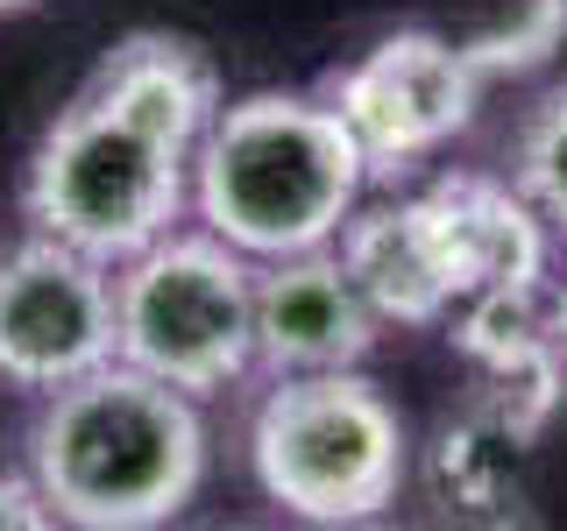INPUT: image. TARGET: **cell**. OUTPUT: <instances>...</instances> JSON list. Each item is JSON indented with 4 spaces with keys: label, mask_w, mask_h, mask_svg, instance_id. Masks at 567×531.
Returning a JSON list of instances; mask_svg holds the SVG:
<instances>
[{
    "label": "cell",
    "mask_w": 567,
    "mask_h": 531,
    "mask_svg": "<svg viewBox=\"0 0 567 531\" xmlns=\"http://www.w3.org/2000/svg\"><path fill=\"white\" fill-rule=\"evenodd\" d=\"M227 85L206 43L177 29H128L85 71L22 164V220L106 270L185 227L192 164Z\"/></svg>",
    "instance_id": "obj_1"
},
{
    "label": "cell",
    "mask_w": 567,
    "mask_h": 531,
    "mask_svg": "<svg viewBox=\"0 0 567 531\" xmlns=\"http://www.w3.org/2000/svg\"><path fill=\"white\" fill-rule=\"evenodd\" d=\"M213 433L199 397L135 362H100L35 397L22 433V475L50 524L79 531H156L185 518L206 489Z\"/></svg>",
    "instance_id": "obj_2"
},
{
    "label": "cell",
    "mask_w": 567,
    "mask_h": 531,
    "mask_svg": "<svg viewBox=\"0 0 567 531\" xmlns=\"http://www.w3.org/2000/svg\"><path fill=\"white\" fill-rule=\"evenodd\" d=\"M369 191V164L327 93L220 100L192 164V220L235 241L248 262L333 248Z\"/></svg>",
    "instance_id": "obj_3"
},
{
    "label": "cell",
    "mask_w": 567,
    "mask_h": 531,
    "mask_svg": "<svg viewBox=\"0 0 567 531\" xmlns=\"http://www.w3.org/2000/svg\"><path fill=\"white\" fill-rule=\"evenodd\" d=\"M262 503L298 524H369L412 482V425L362 368L270 376L241 425Z\"/></svg>",
    "instance_id": "obj_4"
},
{
    "label": "cell",
    "mask_w": 567,
    "mask_h": 531,
    "mask_svg": "<svg viewBox=\"0 0 567 531\" xmlns=\"http://www.w3.org/2000/svg\"><path fill=\"white\" fill-rule=\"evenodd\" d=\"M114 354L185 397L256 376V262L213 227H171L114 262Z\"/></svg>",
    "instance_id": "obj_5"
},
{
    "label": "cell",
    "mask_w": 567,
    "mask_h": 531,
    "mask_svg": "<svg viewBox=\"0 0 567 531\" xmlns=\"http://www.w3.org/2000/svg\"><path fill=\"white\" fill-rule=\"evenodd\" d=\"M483 85L489 79L468 43H447L440 29H390L362 58L333 64L319 93L354 135L369 185H398L419 164H433L454 135H468Z\"/></svg>",
    "instance_id": "obj_6"
},
{
    "label": "cell",
    "mask_w": 567,
    "mask_h": 531,
    "mask_svg": "<svg viewBox=\"0 0 567 531\" xmlns=\"http://www.w3.org/2000/svg\"><path fill=\"white\" fill-rule=\"evenodd\" d=\"M114 362V270L58 235L0 248V383L43 397Z\"/></svg>",
    "instance_id": "obj_7"
},
{
    "label": "cell",
    "mask_w": 567,
    "mask_h": 531,
    "mask_svg": "<svg viewBox=\"0 0 567 531\" xmlns=\"http://www.w3.org/2000/svg\"><path fill=\"white\" fill-rule=\"evenodd\" d=\"M383 319L354 291L333 248L256 262V376H312V368H362Z\"/></svg>",
    "instance_id": "obj_8"
},
{
    "label": "cell",
    "mask_w": 567,
    "mask_h": 531,
    "mask_svg": "<svg viewBox=\"0 0 567 531\" xmlns=\"http://www.w3.org/2000/svg\"><path fill=\"white\" fill-rule=\"evenodd\" d=\"M447 319L454 354L475 368V397L539 439L567 397V354L546 319V291H475Z\"/></svg>",
    "instance_id": "obj_9"
},
{
    "label": "cell",
    "mask_w": 567,
    "mask_h": 531,
    "mask_svg": "<svg viewBox=\"0 0 567 531\" xmlns=\"http://www.w3.org/2000/svg\"><path fill=\"white\" fill-rule=\"evenodd\" d=\"M333 256H341V270L354 277V291L369 298V312L383 326H440L461 305V277H454L447 235H440V212L425 191L354 206Z\"/></svg>",
    "instance_id": "obj_10"
},
{
    "label": "cell",
    "mask_w": 567,
    "mask_h": 531,
    "mask_svg": "<svg viewBox=\"0 0 567 531\" xmlns=\"http://www.w3.org/2000/svg\"><path fill=\"white\" fill-rule=\"evenodd\" d=\"M425 199L440 212L461 298H475V291H546V283H554V227L539 220V206H532L511 177L447 170V177L425 185Z\"/></svg>",
    "instance_id": "obj_11"
},
{
    "label": "cell",
    "mask_w": 567,
    "mask_h": 531,
    "mask_svg": "<svg viewBox=\"0 0 567 531\" xmlns=\"http://www.w3.org/2000/svg\"><path fill=\"white\" fill-rule=\"evenodd\" d=\"M525 460H532V433H518L504 412H489L483 397L461 418H447L425 447V496H433L447 518H475L496 524L518 510L525 496Z\"/></svg>",
    "instance_id": "obj_12"
},
{
    "label": "cell",
    "mask_w": 567,
    "mask_h": 531,
    "mask_svg": "<svg viewBox=\"0 0 567 531\" xmlns=\"http://www.w3.org/2000/svg\"><path fill=\"white\" fill-rule=\"evenodd\" d=\"M511 185L567 241V85H554V93H539L525 106L518 142H511Z\"/></svg>",
    "instance_id": "obj_13"
},
{
    "label": "cell",
    "mask_w": 567,
    "mask_h": 531,
    "mask_svg": "<svg viewBox=\"0 0 567 531\" xmlns=\"http://www.w3.org/2000/svg\"><path fill=\"white\" fill-rule=\"evenodd\" d=\"M560 43H567V0H518V22L483 35V43H468V50L483 64V79H504V71L546 64Z\"/></svg>",
    "instance_id": "obj_14"
},
{
    "label": "cell",
    "mask_w": 567,
    "mask_h": 531,
    "mask_svg": "<svg viewBox=\"0 0 567 531\" xmlns=\"http://www.w3.org/2000/svg\"><path fill=\"white\" fill-rule=\"evenodd\" d=\"M35 524H50V510H43V496H35V482H29L22 468L0 475V531H35Z\"/></svg>",
    "instance_id": "obj_15"
},
{
    "label": "cell",
    "mask_w": 567,
    "mask_h": 531,
    "mask_svg": "<svg viewBox=\"0 0 567 531\" xmlns=\"http://www.w3.org/2000/svg\"><path fill=\"white\" fill-rule=\"evenodd\" d=\"M546 319H554V341H560V354H567V270L546 283Z\"/></svg>",
    "instance_id": "obj_16"
},
{
    "label": "cell",
    "mask_w": 567,
    "mask_h": 531,
    "mask_svg": "<svg viewBox=\"0 0 567 531\" xmlns=\"http://www.w3.org/2000/svg\"><path fill=\"white\" fill-rule=\"evenodd\" d=\"M22 8H43V0H0V14H22Z\"/></svg>",
    "instance_id": "obj_17"
}]
</instances>
